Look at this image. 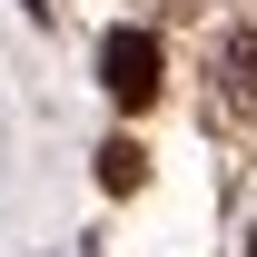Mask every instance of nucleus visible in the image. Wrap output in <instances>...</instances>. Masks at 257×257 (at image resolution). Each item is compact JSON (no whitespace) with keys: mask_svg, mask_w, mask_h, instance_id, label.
Listing matches in <instances>:
<instances>
[{"mask_svg":"<svg viewBox=\"0 0 257 257\" xmlns=\"http://www.w3.org/2000/svg\"><path fill=\"white\" fill-rule=\"evenodd\" d=\"M247 257H257V227H247Z\"/></svg>","mask_w":257,"mask_h":257,"instance_id":"20e7f679","label":"nucleus"},{"mask_svg":"<svg viewBox=\"0 0 257 257\" xmlns=\"http://www.w3.org/2000/svg\"><path fill=\"white\" fill-rule=\"evenodd\" d=\"M99 89L119 99V109H149L159 99V40L149 30H109L99 40Z\"/></svg>","mask_w":257,"mask_h":257,"instance_id":"f257e3e1","label":"nucleus"},{"mask_svg":"<svg viewBox=\"0 0 257 257\" xmlns=\"http://www.w3.org/2000/svg\"><path fill=\"white\" fill-rule=\"evenodd\" d=\"M208 79H218V99L237 119H257V30H227L218 50H208Z\"/></svg>","mask_w":257,"mask_h":257,"instance_id":"f03ea898","label":"nucleus"},{"mask_svg":"<svg viewBox=\"0 0 257 257\" xmlns=\"http://www.w3.org/2000/svg\"><path fill=\"white\" fill-rule=\"evenodd\" d=\"M139 178H149V149L139 139H109L99 149V188H139Z\"/></svg>","mask_w":257,"mask_h":257,"instance_id":"7ed1b4c3","label":"nucleus"}]
</instances>
